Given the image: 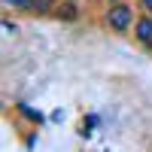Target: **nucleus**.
<instances>
[{"instance_id":"0eeeda50","label":"nucleus","mask_w":152,"mask_h":152,"mask_svg":"<svg viewBox=\"0 0 152 152\" xmlns=\"http://www.w3.org/2000/svg\"><path fill=\"white\" fill-rule=\"evenodd\" d=\"M143 9H146V15H152V0H143Z\"/></svg>"},{"instance_id":"7ed1b4c3","label":"nucleus","mask_w":152,"mask_h":152,"mask_svg":"<svg viewBox=\"0 0 152 152\" xmlns=\"http://www.w3.org/2000/svg\"><path fill=\"white\" fill-rule=\"evenodd\" d=\"M18 113H21V116H28L31 122H43V116H40V113H37V110H31L28 104H18Z\"/></svg>"},{"instance_id":"6e6552de","label":"nucleus","mask_w":152,"mask_h":152,"mask_svg":"<svg viewBox=\"0 0 152 152\" xmlns=\"http://www.w3.org/2000/svg\"><path fill=\"white\" fill-rule=\"evenodd\" d=\"M3 3H6V6H15V0H3Z\"/></svg>"},{"instance_id":"f257e3e1","label":"nucleus","mask_w":152,"mask_h":152,"mask_svg":"<svg viewBox=\"0 0 152 152\" xmlns=\"http://www.w3.org/2000/svg\"><path fill=\"white\" fill-rule=\"evenodd\" d=\"M131 18H134V9L125 6V3H116V6L107 12L110 28H116V31H128V28H131Z\"/></svg>"},{"instance_id":"20e7f679","label":"nucleus","mask_w":152,"mask_h":152,"mask_svg":"<svg viewBox=\"0 0 152 152\" xmlns=\"http://www.w3.org/2000/svg\"><path fill=\"white\" fill-rule=\"evenodd\" d=\"M34 3H37V0H15V9H24V12H34Z\"/></svg>"},{"instance_id":"423d86ee","label":"nucleus","mask_w":152,"mask_h":152,"mask_svg":"<svg viewBox=\"0 0 152 152\" xmlns=\"http://www.w3.org/2000/svg\"><path fill=\"white\" fill-rule=\"evenodd\" d=\"M49 6H52L49 0H37V3H34V12H49Z\"/></svg>"},{"instance_id":"f03ea898","label":"nucleus","mask_w":152,"mask_h":152,"mask_svg":"<svg viewBox=\"0 0 152 152\" xmlns=\"http://www.w3.org/2000/svg\"><path fill=\"white\" fill-rule=\"evenodd\" d=\"M137 40H140L143 46H152V15L137 21Z\"/></svg>"},{"instance_id":"39448f33","label":"nucleus","mask_w":152,"mask_h":152,"mask_svg":"<svg viewBox=\"0 0 152 152\" xmlns=\"http://www.w3.org/2000/svg\"><path fill=\"white\" fill-rule=\"evenodd\" d=\"M58 15H64V18H76V9H73V6H61V9H58Z\"/></svg>"}]
</instances>
